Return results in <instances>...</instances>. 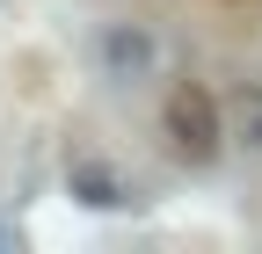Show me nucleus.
I'll list each match as a JSON object with an SVG mask.
<instances>
[{
  "mask_svg": "<svg viewBox=\"0 0 262 254\" xmlns=\"http://www.w3.org/2000/svg\"><path fill=\"white\" fill-rule=\"evenodd\" d=\"M219 116H226V138L262 153V80H233V94H219Z\"/></svg>",
  "mask_w": 262,
  "mask_h": 254,
  "instance_id": "20e7f679",
  "label": "nucleus"
},
{
  "mask_svg": "<svg viewBox=\"0 0 262 254\" xmlns=\"http://www.w3.org/2000/svg\"><path fill=\"white\" fill-rule=\"evenodd\" d=\"M153 66H160V44H153L146 22H110V29H102V73H110L117 87L146 80Z\"/></svg>",
  "mask_w": 262,
  "mask_h": 254,
  "instance_id": "7ed1b4c3",
  "label": "nucleus"
},
{
  "mask_svg": "<svg viewBox=\"0 0 262 254\" xmlns=\"http://www.w3.org/2000/svg\"><path fill=\"white\" fill-rule=\"evenodd\" d=\"M66 189H73L88 211H131V204H139V182H131L110 153H95V145L66 153Z\"/></svg>",
  "mask_w": 262,
  "mask_h": 254,
  "instance_id": "f03ea898",
  "label": "nucleus"
},
{
  "mask_svg": "<svg viewBox=\"0 0 262 254\" xmlns=\"http://www.w3.org/2000/svg\"><path fill=\"white\" fill-rule=\"evenodd\" d=\"M160 131H168V145L182 153L189 167H211L226 153V116H219V94L204 80H175L168 102H160Z\"/></svg>",
  "mask_w": 262,
  "mask_h": 254,
  "instance_id": "f257e3e1",
  "label": "nucleus"
}]
</instances>
